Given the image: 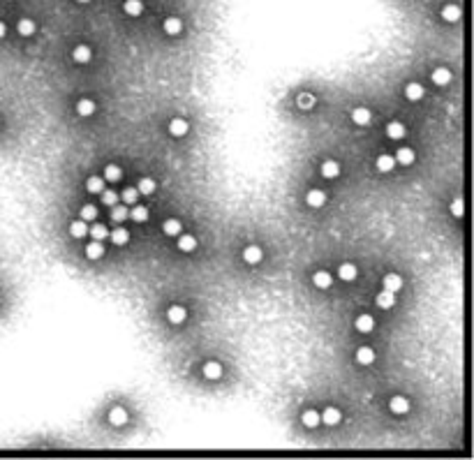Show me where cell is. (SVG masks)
Wrapping results in <instances>:
<instances>
[{
  "label": "cell",
  "mask_w": 474,
  "mask_h": 460,
  "mask_svg": "<svg viewBox=\"0 0 474 460\" xmlns=\"http://www.w3.org/2000/svg\"><path fill=\"white\" fill-rule=\"evenodd\" d=\"M382 289H386V292H400L403 289V278L398 275V273H386L382 278Z\"/></svg>",
  "instance_id": "1"
},
{
  "label": "cell",
  "mask_w": 474,
  "mask_h": 460,
  "mask_svg": "<svg viewBox=\"0 0 474 460\" xmlns=\"http://www.w3.org/2000/svg\"><path fill=\"white\" fill-rule=\"evenodd\" d=\"M306 204L310 206V208H321V206L326 204V192H324V190H308Z\"/></svg>",
  "instance_id": "2"
},
{
  "label": "cell",
  "mask_w": 474,
  "mask_h": 460,
  "mask_svg": "<svg viewBox=\"0 0 474 460\" xmlns=\"http://www.w3.org/2000/svg\"><path fill=\"white\" fill-rule=\"evenodd\" d=\"M389 409L398 416L407 414V412H410V400H407L405 395H393V398L389 400Z\"/></svg>",
  "instance_id": "3"
},
{
  "label": "cell",
  "mask_w": 474,
  "mask_h": 460,
  "mask_svg": "<svg viewBox=\"0 0 474 460\" xmlns=\"http://www.w3.org/2000/svg\"><path fill=\"white\" fill-rule=\"evenodd\" d=\"M261 257H264V250L259 248V245H248V248L243 250V259H245V264H259L261 262Z\"/></svg>",
  "instance_id": "4"
},
{
  "label": "cell",
  "mask_w": 474,
  "mask_h": 460,
  "mask_svg": "<svg viewBox=\"0 0 474 460\" xmlns=\"http://www.w3.org/2000/svg\"><path fill=\"white\" fill-rule=\"evenodd\" d=\"M188 130H190V125H188V121L185 118H171V123H169V134L171 136H185L188 134Z\"/></svg>",
  "instance_id": "5"
},
{
  "label": "cell",
  "mask_w": 474,
  "mask_h": 460,
  "mask_svg": "<svg viewBox=\"0 0 474 460\" xmlns=\"http://www.w3.org/2000/svg\"><path fill=\"white\" fill-rule=\"evenodd\" d=\"M319 171L324 178H338L340 176V164H338L336 160H324L319 166Z\"/></svg>",
  "instance_id": "6"
},
{
  "label": "cell",
  "mask_w": 474,
  "mask_h": 460,
  "mask_svg": "<svg viewBox=\"0 0 474 460\" xmlns=\"http://www.w3.org/2000/svg\"><path fill=\"white\" fill-rule=\"evenodd\" d=\"M398 162V164H403V166H410L414 164V160H416V155H414L412 148H407V146H403V148H398L396 151V158H393Z\"/></svg>",
  "instance_id": "7"
},
{
  "label": "cell",
  "mask_w": 474,
  "mask_h": 460,
  "mask_svg": "<svg viewBox=\"0 0 474 460\" xmlns=\"http://www.w3.org/2000/svg\"><path fill=\"white\" fill-rule=\"evenodd\" d=\"M375 303H377V308L389 310V308H393V305H396V294H393V292H386V289H382V292L377 294Z\"/></svg>",
  "instance_id": "8"
},
{
  "label": "cell",
  "mask_w": 474,
  "mask_h": 460,
  "mask_svg": "<svg viewBox=\"0 0 474 460\" xmlns=\"http://www.w3.org/2000/svg\"><path fill=\"white\" fill-rule=\"evenodd\" d=\"M319 419L326 423V426H338V423L343 421V412H340L338 407H326V409H324V414H321Z\"/></svg>",
  "instance_id": "9"
},
{
  "label": "cell",
  "mask_w": 474,
  "mask_h": 460,
  "mask_svg": "<svg viewBox=\"0 0 474 460\" xmlns=\"http://www.w3.org/2000/svg\"><path fill=\"white\" fill-rule=\"evenodd\" d=\"M405 98L410 99V102H419V99L423 98V86H421L419 81H410L405 86Z\"/></svg>",
  "instance_id": "10"
},
{
  "label": "cell",
  "mask_w": 474,
  "mask_h": 460,
  "mask_svg": "<svg viewBox=\"0 0 474 460\" xmlns=\"http://www.w3.org/2000/svg\"><path fill=\"white\" fill-rule=\"evenodd\" d=\"M352 121L363 128V125H368V123L373 121V113H370V109H366V106H356L352 111Z\"/></svg>",
  "instance_id": "11"
},
{
  "label": "cell",
  "mask_w": 474,
  "mask_h": 460,
  "mask_svg": "<svg viewBox=\"0 0 474 460\" xmlns=\"http://www.w3.org/2000/svg\"><path fill=\"white\" fill-rule=\"evenodd\" d=\"M86 257L93 259V262L102 259V257H104V245H102V241H91V243H88V245H86Z\"/></svg>",
  "instance_id": "12"
},
{
  "label": "cell",
  "mask_w": 474,
  "mask_h": 460,
  "mask_svg": "<svg viewBox=\"0 0 474 460\" xmlns=\"http://www.w3.org/2000/svg\"><path fill=\"white\" fill-rule=\"evenodd\" d=\"M338 275H340V280L343 282H354L356 280V275H359V268L354 264H340V268H338Z\"/></svg>",
  "instance_id": "13"
},
{
  "label": "cell",
  "mask_w": 474,
  "mask_h": 460,
  "mask_svg": "<svg viewBox=\"0 0 474 460\" xmlns=\"http://www.w3.org/2000/svg\"><path fill=\"white\" fill-rule=\"evenodd\" d=\"M185 317H188V312H185L183 305H171V308L167 310V319L171 324H183Z\"/></svg>",
  "instance_id": "14"
},
{
  "label": "cell",
  "mask_w": 474,
  "mask_h": 460,
  "mask_svg": "<svg viewBox=\"0 0 474 460\" xmlns=\"http://www.w3.org/2000/svg\"><path fill=\"white\" fill-rule=\"evenodd\" d=\"M162 28H164L167 35H178V33L183 31V21H181L178 16H169V19H164Z\"/></svg>",
  "instance_id": "15"
},
{
  "label": "cell",
  "mask_w": 474,
  "mask_h": 460,
  "mask_svg": "<svg viewBox=\"0 0 474 460\" xmlns=\"http://www.w3.org/2000/svg\"><path fill=\"white\" fill-rule=\"evenodd\" d=\"M354 326H356V331L359 333H370L373 329H375V319L370 317V315H359L356 322H354Z\"/></svg>",
  "instance_id": "16"
},
{
  "label": "cell",
  "mask_w": 474,
  "mask_h": 460,
  "mask_svg": "<svg viewBox=\"0 0 474 460\" xmlns=\"http://www.w3.org/2000/svg\"><path fill=\"white\" fill-rule=\"evenodd\" d=\"M72 58H74V63H79V65L88 63V61H91V46H88V44L74 46V51H72Z\"/></svg>",
  "instance_id": "17"
},
{
  "label": "cell",
  "mask_w": 474,
  "mask_h": 460,
  "mask_svg": "<svg viewBox=\"0 0 474 460\" xmlns=\"http://www.w3.org/2000/svg\"><path fill=\"white\" fill-rule=\"evenodd\" d=\"M204 377L206 379H220L222 377V365L218 361H206L204 363Z\"/></svg>",
  "instance_id": "18"
},
{
  "label": "cell",
  "mask_w": 474,
  "mask_h": 460,
  "mask_svg": "<svg viewBox=\"0 0 474 460\" xmlns=\"http://www.w3.org/2000/svg\"><path fill=\"white\" fill-rule=\"evenodd\" d=\"M386 136H389V139H396V141L403 139V136H405V125L400 121H391L389 125H386Z\"/></svg>",
  "instance_id": "19"
},
{
  "label": "cell",
  "mask_w": 474,
  "mask_h": 460,
  "mask_svg": "<svg viewBox=\"0 0 474 460\" xmlns=\"http://www.w3.org/2000/svg\"><path fill=\"white\" fill-rule=\"evenodd\" d=\"M178 250L181 252H192L197 250V238L190 234H178Z\"/></svg>",
  "instance_id": "20"
},
{
  "label": "cell",
  "mask_w": 474,
  "mask_h": 460,
  "mask_svg": "<svg viewBox=\"0 0 474 460\" xmlns=\"http://www.w3.org/2000/svg\"><path fill=\"white\" fill-rule=\"evenodd\" d=\"M162 231H164L167 236H178L181 231H183V225H181V220L169 218V220H164V225H162Z\"/></svg>",
  "instance_id": "21"
},
{
  "label": "cell",
  "mask_w": 474,
  "mask_h": 460,
  "mask_svg": "<svg viewBox=\"0 0 474 460\" xmlns=\"http://www.w3.org/2000/svg\"><path fill=\"white\" fill-rule=\"evenodd\" d=\"M16 31L21 33L23 37H31V35H35V31H37V23L32 21V19H21V21L16 23Z\"/></svg>",
  "instance_id": "22"
},
{
  "label": "cell",
  "mask_w": 474,
  "mask_h": 460,
  "mask_svg": "<svg viewBox=\"0 0 474 460\" xmlns=\"http://www.w3.org/2000/svg\"><path fill=\"white\" fill-rule=\"evenodd\" d=\"M123 12L127 16H139L144 12V2L141 0H125L123 2Z\"/></svg>",
  "instance_id": "23"
},
{
  "label": "cell",
  "mask_w": 474,
  "mask_h": 460,
  "mask_svg": "<svg viewBox=\"0 0 474 460\" xmlns=\"http://www.w3.org/2000/svg\"><path fill=\"white\" fill-rule=\"evenodd\" d=\"M95 109H97V106H95V102H93L91 98H81L77 102V113H79V116H93Z\"/></svg>",
  "instance_id": "24"
},
{
  "label": "cell",
  "mask_w": 474,
  "mask_h": 460,
  "mask_svg": "<svg viewBox=\"0 0 474 460\" xmlns=\"http://www.w3.org/2000/svg\"><path fill=\"white\" fill-rule=\"evenodd\" d=\"M430 79H433V83L435 86H446V83L451 81V72L446 67H437L433 74H430Z\"/></svg>",
  "instance_id": "25"
},
{
  "label": "cell",
  "mask_w": 474,
  "mask_h": 460,
  "mask_svg": "<svg viewBox=\"0 0 474 460\" xmlns=\"http://www.w3.org/2000/svg\"><path fill=\"white\" fill-rule=\"evenodd\" d=\"M373 361H375V352H373L370 347L356 349V363H359V365H370Z\"/></svg>",
  "instance_id": "26"
},
{
  "label": "cell",
  "mask_w": 474,
  "mask_h": 460,
  "mask_svg": "<svg viewBox=\"0 0 474 460\" xmlns=\"http://www.w3.org/2000/svg\"><path fill=\"white\" fill-rule=\"evenodd\" d=\"M301 421H303V426H308V428H317V426L321 423L319 412H315V409H306V412L301 414Z\"/></svg>",
  "instance_id": "27"
},
{
  "label": "cell",
  "mask_w": 474,
  "mask_h": 460,
  "mask_svg": "<svg viewBox=\"0 0 474 460\" xmlns=\"http://www.w3.org/2000/svg\"><path fill=\"white\" fill-rule=\"evenodd\" d=\"M69 234L74 236V238H84L86 234H88V225H86V220H74L72 225H69Z\"/></svg>",
  "instance_id": "28"
},
{
  "label": "cell",
  "mask_w": 474,
  "mask_h": 460,
  "mask_svg": "<svg viewBox=\"0 0 474 460\" xmlns=\"http://www.w3.org/2000/svg\"><path fill=\"white\" fill-rule=\"evenodd\" d=\"M125 421H127V412H125V407H114L111 412H109V423H111V426H123Z\"/></svg>",
  "instance_id": "29"
},
{
  "label": "cell",
  "mask_w": 474,
  "mask_h": 460,
  "mask_svg": "<svg viewBox=\"0 0 474 460\" xmlns=\"http://www.w3.org/2000/svg\"><path fill=\"white\" fill-rule=\"evenodd\" d=\"M442 19H444V21H449V23H456L460 19V7H458V5H444Z\"/></svg>",
  "instance_id": "30"
},
{
  "label": "cell",
  "mask_w": 474,
  "mask_h": 460,
  "mask_svg": "<svg viewBox=\"0 0 474 460\" xmlns=\"http://www.w3.org/2000/svg\"><path fill=\"white\" fill-rule=\"evenodd\" d=\"M121 178H123V171H121V166H118V164H107V166H104V181L118 183Z\"/></svg>",
  "instance_id": "31"
},
{
  "label": "cell",
  "mask_w": 474,
  "mask_h": 460,
  "mask_svg": "<svg viewBox=\"0 0 474 460\" xmlns=\"http://www.w3.org/2000/svg\"><path fill=\"white\" fill-rule=\"evenodd\" d=\"M86 190L93 192V195H99V192L104 190V178H102V176H91V178L86 181Z\"/></svg>",
  "instance_id": "32"
},
{
  "label": "cell",
  "mask_w": 474,
  "mask_h": 460,
  "mask_svg": "<svg viewBox=\"0 0 474 460\" xmlns=\"http://www.w3.org/2000/svg\"><path fill=\"white\" fill-rule=\"evenodd\" d=\"M88 234L93 236V241H107V236H109V229L104 225H93V227H88Z\"/></svg>",
  "instance_id": "33"
},
{
  "label": "cell",
  "mask_w": 474,
  "mask_h": 460,
  "mask_svg": "<svg viewBox=\"0 0 474 460\" xmlns=\"http://www.w3.org/2000/svg\"><path fill=\"white\" fill-rule=\"evenodd\" d=\"M313 282H315L317 289H329V287H331V275L326 271H317L313 275Z\"/></svg>",
  "instance_id": "34"
},
{
  "label": "cell",
  "mask_w": 474,
  "mask_h": 460,
  "mask_svg": "<svg viewBox=\"0 0 474 460\" xmlns=\"http://www.w3.org/2000/svg\"><path fill=\"white\" fill-rule=\"evenodd\" d=\"M393 166H396V160L391 158V155H379V158H377V169H379L382 174L393 171Z\"/></svg>",
  "instance_id": "35"
},
{
  "label": "cell",
  "mask_w": 474,
  "mask_h": 460,
  "mask_svg": "<svg viewBox=\"0 0 474 460\" xmlns=\"http://www.w3.org/2000/svg\"><path fill=\"white\" fill-rule=\"evenodd\" d=\"M111 241H114V245H125V243L130 241V234H127V229H125V227H118V229H114V231H111Z\"/></svg>",
  "instance_id": "36"
},
{
  "label": "cell",
  "mask_w": 474,
  "mask_h": 460,
  "mask_svg": "<svg viewBox=\"0 0 474 460\" xmlns=\"http://www.w3.org/2000/svg\"><path fill=\"white\" fill-rule=\"evenodd\" d=\"M127 218H130V211H127L125 206H118V204L111 206V220H114V222H125Z\"/></svg>",
  "instance_id": "37"
},
{
  "label": "cell",
  "mask_w": 474,
  "mask_h": 460,
  "mask_svg": "<svg viewBox=\"0 0 474 460\" xmlns=\"http://www.w3.org/2000/svg\"><path fill=\"white\" fill-rule=\"evenodd\" d=\"M123 204H127V206H134L137 204V199H139V190L137 188H125L123 190Z\"/></svg>",
  "instance_id": "38"
},
{
  "label": "cell",
  "mask_w": 474,
  "mask_h": 460,
  "mask_svg": "<svg viewBox=\"0 0 474 460\" xmlns=\"http://www.w3.org/2000/svg\"><path fill=\"white\" fill-rule=\"evenodd\" d=\"M130 218L134 220V222H146V220H148V208L134 204V208L130 211Z\"/></svg>",
  "instance_id": "39"
},
{
  "label": "cell",
  "mask_w": 474,
  "mask_h": 460,
  "mask_svg": "<svg viewBox=\"0 0 474 460\" xmlns=\"http://www.w3.org/2000/svg\"><path fill=\"white\" fill-rule=\"evenodd\" d=\"M155 188H158V185H155L153 178H141V181H139V185H137V190L141 192V195H153Z\"/></svg>",
  "instance_id": "40"
},
{
  "label": "cell",
  "mask_w": 474,
  "mask_h": 460,
  "mask_svg": "<svg viewBox=\"0 0 474 460\" xmlns=\"http://www.w3.org/2000/svg\"><path fill=\"white\" fill-rule=\"evenodd\" d=\"M118 192H114V190H102V204L104 206H116L118 204Z\"/></svg>",
  "instance_id": "41"
},
{
  "label": "cell",
  "mask_w": 474,
  "mask_h": 460,
  "mask_svg": "<svg viewBox=\"0 0 474 460\" xmlns=\"http://www.w3.org/2000/svg\"><path fill=\"white\" fill-rule=\"evenodd\" d=\"M296 102H298V106H301V109H310V106H315V102H317V99H315L313 93H301Z\"/></svg>",
  "instance_id": "42"
},
{
  "label": "cell",
  "mask_w": 474,
  "mask_h": 460,
  "mask_svg": "<svg viewBox=\"0 0 474 460\" xmlns=\"http://www.w3.org/2000/svg\"><path fill=\"white\" fill-rule=\"evenodd\" d=\"M97 218V208L93 204H86L84 208H81V220H86V222H91V220Z\"/></svg>",
  "instance_id": "43"
},
{
  "label": "cell",
  "mask_w": 474,
  "mask_h": 460,
  "mask_svg": "<svg viewBox=\"0 0 474 460\" xmlns=\"http://www.w3.org/2000/svg\"><path fill=\"white\" fill-rule=\"evenodd\" d=\"M451 215L453 218H460V215H463V199L451 201Z\"/></svg>",
  "instance_id": "44"
},
{
  "label": "cell",
  "mask_w": 474,
  "mask_h": 460,
  "mask_svg": "<svg viewBox=\"0 0 474 460\" xmlns=\"http://www.w3.org/2000/svg\"><path fill=\"white\" fill-rule=\"evenodd\" d=\"M5 33H7V26H5V23L0 21V39L5 37Z\"/></svg>",
  "instance_id": "45"
},
{
  "label": "cell",
  "mask_w": 474,
  "mask_h": 460,
  "mask_svg": "<svg viewBox=\"0 0 474 460\" xmlns=\"http://www.w3.org/2000/svg\"><path fill=\"white\" fill-rule=\"evenodd\" d=\"M77 2H84V5H86V2H91V0H77Z\"/></svg>",
  "instance_id": "46"
}]
</instances>
